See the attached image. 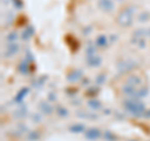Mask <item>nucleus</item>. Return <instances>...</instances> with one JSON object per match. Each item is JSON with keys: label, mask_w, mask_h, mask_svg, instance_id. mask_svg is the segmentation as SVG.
I'll return each mask as SVG.
<instances>
[{"label": "nucleus", "mask_w": 150, "mask_h": 141, "mask_svg": "<svg viewBox=\"0 0 150 141\" xmlns=\"http://www.w3.org/2000/svg\"><path fill=\"white\" fill-rule=\"evenodd\" d=\"M125 109L135 116H142L145 112V106L139 99H129L124 102Z\"/></svg>", "instance_id": "nucleus-1"}, {"label": "nucleus", "mask_w": 150, "mask_h": 141, "mask_svg": "<svg viewBox=\"0 0 150 141\" xmlns=\"http://www.w3.org/2000/svg\"><path fill=\"white\" fill-rule=\"evenodd\" d=\"M118 23L121 26H130L133 24V10H131V9H124V10L119 14Z\"/></svg>", "instance_id": "nucleus-2"}, {"label": "nucleus", "mask_w": 150, "mask_h": 141, "mask_svg": "<svg viewBox=\"0 0 150 141\" xmlns=\"http://www.w3.org/2000/svg\"><path fill=\"white\" fill-rule=\"evenodd\" d=\"M100 135H101L100 130H99V129H95V128L89 129V130L85 131V137H86L88 140H90V141H93V140H98V139L100 137Z\"/></svg>", "instance_id": "nucleus-3"}, {"label": "nucleus", "mask_w": 150, "mask_h": 141, "mask_svg": "<svg viewBox=\"0 0 150 141\" xmlns=\"http://www.w3.org/2000/svg\"><path fill=\"white\" fill-rule=\"evenodd\" d=\"M140 82H142V80H140L138 76H135V75H133V76L128 78L126 85H128V86H131V87H138V86L140 85Z\"/></svg>", "instance_id": "nucleus-4"}, {"label": "nucleus", "mask_w": 150, "mask_h": 141, "mask_svg": "<svg viewBox=\"0 0 150 141\" xmlns=\"http://www.w3.org/2000/svg\"><path fill=\"white\" fill-rule=\"evenodd\" d=\"M99 6L104 11H111L112 10V3L110 1V0H101V1L99 3Z\"/></svg>", "instance_id": "nucleus-5"}, {"label": "nucleus", "mask_w": 150, "mask_h": 141, "mask_svg": "<svg viewBox=\"0 0 150 141\" xmlns=\"http://www.w3.org/2000/svg\"><path fill=\"white\" fill-rule=\"evenodd\" d=\"M18 51V45H15V44H11V45H9L8 48H6V50H5V53H4V55L6 56V58H9V56H11V55H14Z\"/></svg>", "instance_id": "nucleus-6"}, {"label": "nucleus", "mask_w": 150, "mask_h": 141, "mask_svg": "<svg viewBox=\"0 0 150 141\" xmlns=\"http://www.w3.org/2000/svg\"><path fill=\"white\" fill-rule=\"evenodd\" d=\"M80 76H81V71H79V70H75V71L69 74L68 79H69V81H76V80L80 78Z\"/></svg>", "instance_id": "nucleus-7"}, {"label": "nucleus", "mask_w": 150, "mask_h": 141, "mask_svg": "<svg viewBox=\"0 0 150 141\" xmlns=\"http://www.w3.org/2000/svg\"><path fill=\"white\" fill-rule=\"evenodd\" d=\"M100 63H101L100 58H95V56H93V58L90 56L88 60V64L90 65V66H98V65H100Z\"/></svg>", "instance_id": "nucleus-8"}, {"label": "nucleus", "mask_w": 150, "mask_h": 141, "mask_svg": "<svg viewBox=\"0 0 150 141\" xmlns=\"http://www.w3.org/2000/svg\"><path fill=\"white\" fill-rule=\"evenodd\" d=\"M84 130H85V128H84V125H81V124L74 125L70 128V131H73V133H83Z\"/></svg>", "instance_id": "nucleus-9"}, {"label": "nucleus", "mask_w": 150, "mask_h": 141, "mask_svg": "<svg viewBox=\"0 0 150 141\" xmlns=\"http://www.w3.org/2000/svg\"><path fill=\"white\" fill-rule=\"evenodd\" d=\"M28 91H29L28 89H21V91L19 92L18 95H16V97H15V101H18V102H19V101H21V100H23V97H24L26 94H28Z\"/></svg>", "instance_id": "nucleus-10"}, {"label": "nucleus", "mask_w": 150, "mask_h": 141, "mask_svg": "<svg viewBox=\"0 0 150 141\" xmlns=\"http://www.w3.org/2000/svg\"><path fill=\"white\" fill-rule=\"evenodd\" d=\"M33 34H34V30H33V27L31 26H29V27H28V29L24 31V34H23V39H29V37L33 35Z\"/></svg>", "instance_id": "nucleus-11"}, {"label": "nucleus", "mask_w": 150, "mask_h": 141, "mask_svg": "<svg viewBox=\"0 0 150 141\" xmlns=\"http://www.w3.org/2000/svg\"><path fill=\"white\" fill-rule=\"evenodd\" d=\"M96 45H99V46H105L106 45V37L104 35H101L99 36L96 39Z\"/></svg>", "instance_id": "nucleus-12"}, {"label": "nucleus", "mask_w": 150, "mask_h": 141, "mask_svg": "<svg viewBox=\"0 0 150 141\" xmlns=\"http://www.w3.org/2000/svg\"><path fill=\"white\" fill-rule=\"evenodd\" d=\"M40 106H41V109H43V111L46 112V114H50V112H51V107L48 104H45V102H43Z\"/></svg>", "instance_id": "nucleus-13"}, {"label": "nucleus", "mask_w": 150, "mask_h": 141, "mask_svg": "<svg viewBox=\"0 0 150 141\" xmlns=\"http://www.w3.org/2000/svg\"><path fill=\"white\" fill-rule=\"evenodd\" d=\"M89 105H90L91 107H93V109H99V107H100V102L99 101H94V100H90V101H89Z\"/></svg>", "instance_id": "nucleus-14"}, {"label": "nucleus", "mask_w": 150, "mask_h": 141, "mask_svg": "<svg viewBox=\"0 0 150 141\" xmlns=\"http://www.w3.org/2000/svg\"><path fill=\"white\" fill-rule=\"evenodd\" d=\"M39 139V134L38 133H31L30 135H29V140L30 141H35V140H38Z\"/></svg>", "instance_id": "nucleus-15"}, {"label": "nucleus", "mask_w": 150, "mask_h": 141, "mask_svg": "<svg viewBox=\"0 0 150 141\" xmlns=\"http://www.w3.org/2000/svg\"><path fill=\"white\" fill-rule=\"evenodd\" d=\"M16 36H18L16 32H11V34L8 35V40H9V41H14V40L16 39Z\"/></svg>", "instance_id": "nucleus-16"}, {"label": "nucleus", "mask_w": 150, "mask_h": 141, "mask_svg": "<svg viewBox=\"0 0 150 141\" xmlns=\"http://www.w3.org/2000/svg\"><path fill=\"white\" fill-rule=\"evenodd\" d=\"M58 112H59L60 115H63V116L68 114V112H67V110H64V109H59V110H58Z\"/></svg>", "instance_id": "nucleus-17"}]
</instances>
